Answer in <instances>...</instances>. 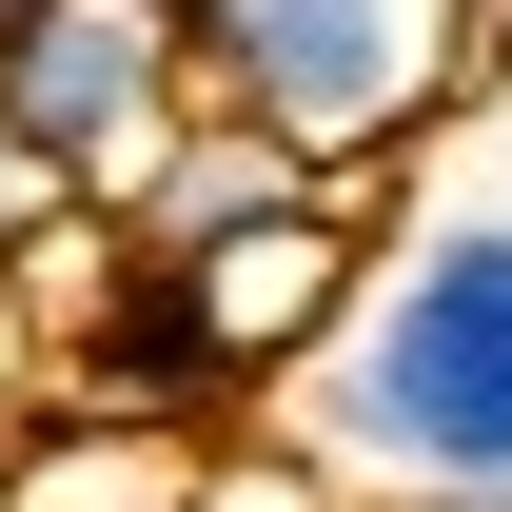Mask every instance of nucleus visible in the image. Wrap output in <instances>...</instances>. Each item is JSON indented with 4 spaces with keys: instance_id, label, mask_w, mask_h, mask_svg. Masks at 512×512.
Wrapping results in <instances>:
<instances>
[{
    "instance_id": "nucleus-5",
    "label": "nucleus",
    "mask_w": 512,
    "mask_h": 512,
    "mask_svg": "<svg viewBox=\"0 0 512 512\" xmlns=\"http://www.w3.org/2000/svg\"><path fill=\"white\" fill-rule=\"evenodd\" d=\"M296 197H335V178H296V158L237 138V119H178L119 197H99V237L119 256H217V237H256V217H296Z\"/></svg>"
},
{
    "instance_id": "nucleus-4",
    "label": "nucleus",
    "mask_w": 512,
    "mask_h": 512,
    "mask_svg": "<svg viewBox=\"0 0 512 512\" xmlns=\"http://www.w3.org/2000/svg\"><path fill=\"white\" fill-rule=\"evenodd\" d=\"M60 394H79V434H237L256 414V375L217 355V316H197V276L178 256H119V237H79Z\"/></svg>"
},
{
    "instance_id": "nucleus-6",
    "label": "nucleus",
    "mask_w": 512,
    "mask_h": 512,
    "mask_svg": "<svg viewBox=\"0 0 512 512\" xmlns=\"http://www.w3.org/2000/svg\"><path fill=\"white\" fill-rule=\"evenodd\" d=\"M79 237H99V217H79V197L40 178L20 138H0V296H40V276H79Z\"/></svg>"
},
{
    "instance_id": "nucleus-2",
    "label": "nucleus",
    "mask_w": 512,
    "mask_h": 512,
    "mask_svg": "<svg viewBox=\"0 0 512 512\" xmlns=\"http://www.w3.org/2000/svg\"><path fill=\"white\" fill-rule=\"evenodd\" d=\"M178 79H197V119L375 197L473 99V0H178Z\"/></svg>"
},
{
    "instance_id": "nucleus-7",
    "label": "nucleus",
    "mask_w": 512,
    "mask_h": 512,
    "mask_svg": "<svg viewBox=\"0 0 512 512\" xmlns=\"http://www.w3.org/2000/svg\"><path fill=\"white\" fill-rule=\"evenodd\" d=\"M99 512H316V493H237V473H138V493H99Z\"/></svg>"
},
{
    "instance_id": "nucleus-1",
    "label": "nucleus",
    "mask_w": 512,
    "mask_h": 512,
    "mask_svg": "<svg viewBox=\"0 0 512 512\" xmlns=\"http://www.w3.org/2000/svg\"><path fill=\"white\" fill-rule=\"evenodd\" d=\"M276 434L316 493H493L512 512V178L375 217V276Z\"/></svg>"
},
{
    "instance_id": "nucleus-3",
    "label": "nucleus",
    "mask_w": 512,
    "mask_h": 512,
    "mask_svg": "<svg viewBox=\"0 0 512 512\" xmlns=\"http://www.w3.org/2000/svg\"><path fill=\"white\" fill-rule=\"evenodd\" d=\"M178 119H197V79H178V0H40V20L0 40V138H20L79 217H99V197H119Z\"/></svg>"
},
{
    "instance_id": "nucleus-9",
    "label": "nucleus",
    "mask_w": 512,
    "mask_h": 512,
    "mask_svg": "<svg viewBox=\"0 0 512 512\" xmlns=\"http://www.w3.org/2000/svg\"><path fill=\"white\" fill-rule=\"evenodd\" d=\"M20 20H40V0H0V40H20Z\"/></svg>"
},
{
    "instance_id": "nucleus-8",
    "label": "nucleus",
    "mask_w": 512,
    "mask_h": 512,
    "mask_svg": "<svg viewBox=\"0 0 512 512\" xmlns=\"http://www.w3.org/2000/svg\"><path fill=\"white\" fill-rule=\"evenodd\" d=\"M335 512H493V493H335Z\"/></svg>"
}]
</instances>
